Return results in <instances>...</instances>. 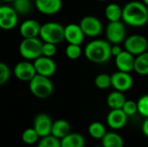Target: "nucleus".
<instances>
[{
    "instance_id": "obj_1",
    "label": "nucleus",
    "mask_w": 148,
    "mask_h": 147,
    "mask_svg": "<svg viewBox=\"0 0 148 147\" xmlns=\"http://www.w3.org/2000/svg\"><path fill=\"white\" fill-rule=\"evenodd\" d=\"M121 20L131 27H143L148 23V7L142 1H130L122 7Z\"/></svg>"
},
{
    "instance_id": "obj_2",
    "label": "nucleus",
    "mask_w": 148,
    "mask_h": 147,
    "mask_svg": "<svg viewBox=\"0 0 148 147\" xmlns=\"http://www.w3.org/2000/svg\"><path fill=\"white\" fill-rule=\"evenodd\" d=\"M111 46V43L106 40L95 39L86 45L84 55L86 58L93 63H105L112 57Z\"/></svg>"
},
{
    "instance_id": "obj_3",
    "label": "nucleus",
    "mask_w": 148,
    "mask_h": 147,
    "mask_svg": "<svg viewBox=\"0 0 148 147\" xmlns=\"http://www.w3.org/2000/svg\"><path fill=\"white\" fill-rule=\"evenodd\" d=\"M29 82V91L36 98H49L54 92V84L49 77L36 74Z\"/></svg>"
},
{
    "instance_id": "obj_4",
    "label": "nucleus",
    "mask_w": 148,
    "mask_h": 147,
    "mask_svg": "<svg viewBox=\"0 0 148 147\" xmlns=\"http://www.w3.org/2000/svg\"><path fill=\"white\" fill-rule=\"evenodd\" d=\"M40 39L44 42L59 44L64 40V27L57 22H48L41 25Z\"/></svg>"
},
{
    "instance_id": "obj_5",
    "label": "nucleus",
    "mask_w": 148,
    "mask_h": 147,
    "mask_svg": "<svg viewBox=\"0 0 148 147\" xmlns=\"http://www.w3.org/2000/svg\"><path fill=\"white\" fill-rule=\"evenodd\" d=\"M42 41L40 37L23 38L19 44V54L27 61H35L42 55Z\"/></svg>"
},
{
    "instance_id": "obj_6",
    "label": "nucleus",
    "mask_w": 148,
    "mask_h": 147,
    "mask_svg": "<svg viewBox=\"0 0 148 147\" xmlns=\"http://www.w3.org/2000/svg\"><path fill=\"white\" fill-rule=\"evenodd\" d=\"M124 42V49L134 56L139 55L148 49V40L146 36L140 34H134L127 36Z\"/></svg>"
},
{
    "instance_id": "obj_7",
    "label": "nucleus",
    "mask_w": 148,
    "mask_h": 147,
    "mask_svg": "<svg viewBox=\"0 0 148 147\" xmlns=\"http://www.w3.org/2000/svg\"><path fill=\"white\" fill-rule=\"evenodd\" d=\"M107 41L112 44H121L127 37V29L125 23L117 22H109L106 27Z\"/></svg>"
},
{
    "instance_id": "obj_8",
    "label": "nucleus",
    "mask_w": 148,
    "mask_h": 147,
    "mask_svg": "<svg viewBox=\"0 0 148 147\" xmlns=\"http://www.w3.org/2000/svg\"><path fill=\"white\" fill-rule=\"evenodd\" d=\"M79 25L81 26L85 36L88 37H97L102 32L103 26L99 18L95 16H85L80 21Z\"/></svg>"
},
{
    "instance_id": "obj_9",
    "label": "nucleus",
    "mask_w": 148,
    "mask_h": 147,
    "mask_svg": "<svg viewBox=\"0 0 148 147\" xmlns=\"http://www.w3.org/2000/svg\"><path fill=\"white\" fill-rule=\"evenodd\" d=\"M134 85V79L130 73L117 71L111 75V86L114 90L121 92H127L132 88Z\"/></svg>"
},
{
    "instance_id": "obj_10",
    "label": "nucleus",
    "mask_w": 148,
    "mask_h": 147,
    "mask_svg": "<svg viewBox=\"0 0 148 147\" xmlns=\"http://www.w3.org/2000/svg\"><path fill=\"white\" fill-rule=\"evenodd\" d=\"M34 67L37 75L51 77L56 72V63L52 57L41 55L34 61Z\"/></svg>"
},
{
    "instance_id": "obj_11",
    "label": "nucleus",
    "mask_w": 148,
    "mask_h": 147,
    "mask_svg": "<svg viewBox=\"0 0 148 147\" xmlns=\"http://www.w3.org/2000/svg\"><path fill=\"white\" fill-rule=\"evenodd\" d=\"M13 72L15 77L22 81H29L36 75L34 63L27 60L17 62Z\"/></svg>"
},
{
    "instance_id": "obj_12",
    "label": "nucleus",
    "mask_w": 148,
    "mask_h": 147,
    "mask_svg": "<svg viewBox=\"0 0 148 147\" xmlns=\"http://www.w3.org/2000/svg\"><path fill=\"white\" fill-rule=\"evenodd\" d=\"M52 125L53 121L50 116L43 113L37 114L33 121V128L36 130L40 138H43L51 134Z\"/></svg>"
},
{
    "instance_id": "obj_13",
    "label": "nucleus",
    "mask_w": 148,
    "mask_h": 147,
    "mask_svg": "<svg viewBox=\"0 0 148 147\" xmlns=\"http://www.w3.org/2000/svg\"><path fill=\"white\" fill-rule=\"evenodd\" d=\"M85 38V35L79 24L69 23L64 27V40L68 43L81 45Z\"/></svg>"
},
{
    "instance_id": "obj_14",
    "label": "nucleus",
    "mask_w": 148,
    "mask_h": 147,
    "mask_svg": "<svg viewBox=\"0 0 148 147\" xmlns=\"http://www.w3.org/2000/svg\"><path fill=\"white\" fill-rule=\"evenodd\" d=\"M36 10L44 15H55L62 7V0H35Z\"/></svg>"
},
{
    "instance_id": "obj_15",
    "label": "nucleus",
    "mask_w": 148,
    "mask_h": 147,
    "mask_svg": "<svg viewBox=\"0 0 148 147\" xmlns=\"http://www.w3.org/2000/svg\"><path fill=\"white\" fill-rule=\"evenodd\" d=\"M115 58V65L119 71L131 73L134 68L135 56L127 50L123 49Z\"/></svg>"
},
{
    "instance_id": "obj_16",
    "label": "nucleus",
    "mask_w": 148,
    "mask_h": 147,
    "mask_svg": "<svg viewBox=\"0 0 148 147\" xmlns=\"http://www.w3.org/2000/svg\"><path fill=\"white\" fill-rule=\"evenodd\" d=\"M127 118L128 116L122 109H111L107 116V123L110 128L118 130L126 126Z\"/></svg>"
},
{
    "instance_id": "obj_17",
    "label": "nucleus",
    "mask_w": 148,
    "mask_h": 147,
    "mask_svg": "<svg viewBox=\"0 0 148 147\" xmlns=\"http://www.w3.org/2000/svg\"><path fill=\"white\" fill-rule=\"evenodd\" d=\"M41 24L34 19H27L23 21L19 29V32L23 38L38 37L40 33Z\"/></svg>"
},
{
    "instance_id": "obj_18",
    "label": "nucleus",
    "mask_w": 148,
    "mask_h": 147,
    "mask_svg": "<svg viewBox=\"0 0 148 147\" xmlns=\"http://www.w3.org/2000/svg\"><path fill=\"white\" fill-rule=\"evenodd\" d=\"M70 130L71 126L69 121L65 120H57L53 122L51 128V135L55 136L59 139H62L69 133H70Z\"/></svg>"
},
{
    "instance_id": "obj_19",
    "label": "nucleus",
    "mask_w": 148,
    "mask_h": 147,
    "mask_svg": "<svg viewBox=\"0 0 148 147\" xmlns=\"http://www.w3.org/2000/svg\"><path fill=\"white\" fill-rule=\"evenodd\" d=\"M86 144L85 138L80 133H69L61 139L62 147H84Z\"/></svg>"
},
{
    "instance_id": "obj_20",
    "label": "nucleus",
    "mask_w": 148,
    "mask_h": 147,
    "mask_svg": "<svg viewBox=\"0 0 148 147\" xmlns=\"http://www.w3.org/2000/svg\"><path fill=\"white\" fill-rule=\"evenodd\" d=\"M126 101L123 92L115 90L108 94L107 98V104L111 109H121Z\"/></svg>"
},
{
    "instance_id": "obj_21",
    "label": "nucleus",
    "mask_w": 148,
    "mask_h": 147,
    "mask_svg": "<svg viewBox=\"0 0 148 147\" xmlns=\"http://www.w3.org/2000/svg\"><path fill=\"white\" fill-rule=\"evenodd\" d=\"M104 14L109 22L121 21L122 18V7H121L118 3H111L105 8Z\"/></svg>"
},
{
    "instance_id": "obj_22",
    "label": "nucleus",
    "mask_w": 148,
    "mask_h": 147,
    "mask_svg": "<svg viewBox=\"0 0 148 147\" xmlns=\"http://www.w3.org/2000/svg\"><path fill=\"white\" fill-rule=\"evenodd\" d=\"M134 70L140 75H148V51L135 56Z\"/></svg>"
},
{
    "instance_id": "obj_23",
    "label": "nucleus",
    "mask_w": 148,
    "mask_h": 147,
    "mask_svg": "<svg viewBox=\"0 0 148 147\" xmlns=\"http://www.w3.org/2000/svg\"><path fill=\"white\" fill-rule=\"evenodd\" d=\"M103 147H123L124 142L121 136L116 133H107L101 139Z\"/></svg>"
},
{
    "instance_id": "obj_24",
    "label": "nucleus",
    "mask_w": 148,
    "mask_h": 147,
    "mask_svg": "<svg viewBox=\"0 0 148 147\" xmlns=\"http://www.w3.org/2000/svg\"><path fill=\"white\" fill-rule=\"evenodd\" d=\"M88 133L92 138L95 139H101L104 137V135L107 133V131H106V127L102 123L95 121L89 125Z\"/></svg>"
},
{
    "instance_id": "obj_25",
    "label": "nucleus",
    "mask_w": 148,
    "mask_h": 147,
    "mask_svg": "<svg viewBox=\"0 0 148 147\" xmlns=\"http://www.w3.org/2000/svg\"><path fill=\"white\" fill-rule=\"evenodd\" d=\"M12 3L13 9L20 15H27L32 10V3L30 0H14Z\"/></svg>"
},
{
    "instance_id": "obj_26",
    "label": "nucleus",
    "mask_w": 148,
    "mask_h": 147,
    "mask_svg": "<svg viewBox=\"0 0 148 147\" xmlns=\"http://www.w3.org/2000/svg\"><path fill=\"white\" fill-rule=\"evenodd\" d=\"M39 138H40L39 135L37 134V133L33 127L27 128L26 130L23 131L22 134V140L26 145H33L36 143Z\"/></svg>"
},
{
    "instance_id": "obj_27",
    "label": "nucleus",
    "mask_w": 148,
    "mask_h": 147,
    "mask_svg": "<svg viewBox=\"0 0 148 147\" xmlns=\"http://www.w3.org/2000/svg\"><path fill=\"white\" fill-rule=\"evenodd\" d=\"M66 56L70 60H77L81 57L82 54V49L81 48V45L78 44H72L69 43L65 49Z\"/></svg>"
},
{
    "instance_id": "obj_28",
    "label": "nucleus",
    "mask_w": 148,
    "mask_h": 147,
    "mask_svg": "<svg viewBox=\"0 0 148 147\" xmlns=\"http://www.w3.org/2000/svg\"><path fill=\"white\" fill-rule=\"evenodd\" d=\"M95 84L99 89H107L111 87V75L108 74H100L95 79Z\"/></svg>"
},
{
    "instance_id": "obj_29",
    "label": "nucleus",
    "mask_w": 148,
    "mask_h": 147,
    "mask_svg": "<svg viewBox=\"0 0 148 147\" xmlns=\"http://www.w3.org/2000/svg\"><path fill=\"white\" fill-rule=\"evenodd\" d=\"M138 106V113L144 116L145 118H148V94L142 95L137 101Z\"/></svg>"
},
{
    "instance_id": "obj_30",
    "label": "nucleus",
    "mask_w": 148,
    "mask_h": 147,
    "mask_svg": "<svg viewBox=\"0 0 148 147\" xmlns=\"http://www.w3.org/2000/svg\"><path fill=\"white\" fill-rule=\"evenodd\" d=\"M121 109L124 111V113L127 116H133L136 113H138L137 102H135V101H134L132 100H127L124 103V105H123V107H122Z\"/></svg>"
},
{
    "instance_id": "obj_31",
    "label": "nucleus",
    "mask_w": 148,
    "mask_h": 147,
    "mask_svg": "<svg viewBox=\"0 0 148 147\" xmlns=\"http://www.w3.org/2000/svg\"><path fill=\"white\" fill-rule=\"evenodd\" d=\"M10 77V69L9 66L0 62V86L5 84Z\"/></svg>"
},
{
    "instance_id": "obj_32",
    "label": "nucleus",
    "mask_w": 148,
    "mask_h": 147,
    "mask_svg": "<svg viewBox=\"0 0 148 147\" xmlns=\"http://www.w3.org/2000/svg\"><path fill=\"white\" fill-rule=\"evenodd\" d=\"M56 44L51 43V42H42V55L48 56V57H53L56 54Z\"/></svg>"
},
{
    "instance_id": "obj_33",
    "label": "nucleus",
    "mask_w": 148,
    "mask_h": 147,
    "mask_svg": "<svg viewBox=\"0 0 148 147\" xmlns=\"http://www.w3.org/2000/svg\"><path fill=\"white\" fill-rule=\"evenodd\" d=\"M122 48L120 46V44H113V46H111V54L112 56H117L121 51H122Z\"/></svg>"
},
{
    "instance_id": "obj_34",
    "label": "nucleus",
    "mask_w": 148,
    "mask_h": 147,
    "mask_svg": "<svg viewBox=\"0 0 148 147\" xmlns=\"http://www.w3.org/2000/svg\"><path fill=\"white\" fill-rule=\"evenodd\" d=\"M142 133L146 137L148 138V118H146L145 121L142 124Z\"/></svg>"
},
{
    "instance_id": "obj_35",
    "label": "nucleus",
    "mask_w": 148,
    "mask_h": 147,
    "mask_svg": "<svg viewBox=\"0 0 148 147\" xmlns=\"http://www.w3.org/2000/svg\"><path fill=\"white\" fill-rule=\"evenodd\" d=\"M37 147H49L42 139H41V141L38 143V145H37Z\"/></svg>"
},
{
    "instance_id": "obj_36",
    "label": "nucleus",
    "mask_w": 148,
    "mask_h": 147,
    "mask_svg": "<svg viewBox=\"0 0 148 147\" xmlns=\"http://www.w3.org/2000/svg\"><path fill=\"white\" fill-rule=\"evenodd\" d=\"M142 2L148 7V0H142Z\"/></svg>"
},
{
    "instance_id": "obj_37",
    "label": "nucleus",
    "mask_w": 148,
    "mask_h": 147,
    "mask_svg": "<svg viewBox=\"0 0 148 147\" xmlns=\"http://www.w3.org/2000/svg\"><path fill=\"white\" fill-rule=\"evenodd\" d=\"M3 1H4V2H8V3H10V2H13L14 0H3Z\"/></svg>"
},
{
    "instance_id": "obj_38",
    "label": "nucleus",
    "mask_w": 148,
    "mask_h": 147,
    "mask_svg": "<svg viewBox=\"0 0 148 147\" xmlns=\"http://www.w3.org/2000/svg\"><path fill=\"white\" fill-rule=\"evenodd\" d=\"M97 1H100V2H105V1H107V0H97Z\"/></svg>"
},
{
    "instance_id": "obj_39",
    "label": "nucleus",
    "mask_w": 148,
    "mask_h": 147,
    "mask_svg": "<svg viewBox=\"0 0 148 147\" xmlns=\"http://www.w3.org/2000/svg\"><path fill=\"white\" fill-rule=\"evenodd\" d=\"M102 147H103V146H102Z\"/></svg>"
}]
</instances>
